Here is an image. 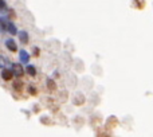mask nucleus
Listing matches in <instances>:
<instances>
[{
	"label": "nucleus",
	"mask_w": 153,
	"mask_h": 137,
	"mask_svg": "<svg viewBox=\"0 0 153 137\" xmlns=\"http://www.w3.org/2000/svg\"><path fill=\"white\" fill-rule=\"evenodd\" d=\"M12 73H13V75H16L18 78H20V77L24 74V70H23V67H22V65L20 63H13L12 65Z\"/></svg>",
	"instance_id": "1"
},
{
	"label": "nucleus",
	"mask_w": 153,
	"mask_h": 137,
	"mask_svg": "<svg viewBox=\"0 0 153 137\" xmlns=\"http://www.w3.org/2000/svg\"><path fill=\"white\" fill-rule=\"evenodd\" d=\"M13 77V73L11 68H4V70L1 71V78L4 79V81H11Z\"/></svg>",
	"instance_id": "2"
},
{
	"label": "nucleus",
	"mask_w": 153,
	"mask_h": 137,
	"mask_svg": "<svg viewBox=\"0 0 153 137\" xmlns=\"http://www.w3.org/2000/svg\"><path fill=\"white\" fill-rule=\"evenodd\" d=\"M19 57H20V62H22V63H28V61H30V54L27 53L26 50H22L20 53H19Z\"/></svg>",
	"instance_id": "3"
},
{
	"label": "nucleus",
	"mask_w": 153,
	"mask_h": 137,
	"mask_svg": "<svg viewBox=\"0 0 153 137\" xmlns=\"http://www.w3.org/2000/svg\"><path fill=\"white\" fill-rule=\"evenodd\" d=\"M5 46H7V48L10 51H16V43H15V40L13 39H7L5 40Z\"/></svg>",
	"instance_id": "4"
},
{
	"label": "nucleus",
	"mask_w": 153,
	"mask_h": 137,
	"mask_svg": "<svg viewBox=\"0 0 153 137\" xmlns=\"http://www.w3.org/2000/svg\"><path fill=\"white\" fill-rule=\"evenodd\" d=\"M19 39H20V42L23 45H27L28 43V34L26 31H20L19 32Z\"/></svg>",
	"instance_id": "5"
},
{
	"label": "nucleus",
	"mask_w": 153,
	"mask_h": 137,
	"mask_svg": "<svg viewBox=\"0 0 153 137\" xmlns=\"http://www.w3.org/2000/svg\"><path fill=\"white\" fill-rule=\"evenodd\" d=\"M5 30H8V32H10V34H12V35H15L16 32H18V30H16L15 24H13V23H10V22H7V26H5Z\"/></svg>",
	"instance_id": "6"
},
{
	"label": "nucleus",
	"mask_w": 153,
	"mask_h": 137,
	"mask_svg": "<svg viewBox=\"0 0 153 137\" xmlns=\"http://www.w3.org/2000/svg\"><path fill=\"white\" fill-rule=\"evenodd\" d=\"M74 103L75 105H82V103H85V97L82 94H76L74 98Z\"/></svg>",
	"instance_id": "7"
},
{
	"label": "nucleus",
	"mask_w": 153,
	"mask_h": 137,
	"mask_svg": "<svg viewBox=\"0 0 153 137\" xmlns=\"http://www.w3.org/2000/svg\"><path fill=\"white\" fill-rule=\"evenodd\" d=\"M27 74H30L31 77L36 75V68H35V66H31V65H28V66H27Z\"/></svg>",
	"instance_id": "8"
},
{
	"label": "nucleus",
	"mask_w": 153,
	"mask_h": 137,
	"mask_svg": "<svg viewBox=\"0 0 153 137\" xmlns=\"http://www.w3.org/2000/svg\"><path fill=\"white\" fill-rule=\"evenodd\" d=\"M47 86H48V89H50L51 92H55V90H56V85H55V82H54V79H48V81H47Z\"/></svg>",
	"instance_id": "9"
},
{
	"label": "nucleus",
	"mask_w": 153,
	"mask_h": 137,
	"mask_svg": "<svg viewBox=\"0 0 153 137\" xmlns=\"http://www.w3.org/2000/svg\"><path fill=\"white\" fill-rule=\"evenodd\" d=\"M7 65H8V59L5 58V57L0 55V68H4Z\"/></svg>",
	"instance_id": "10"
},
{
	"label": "nucleus",
	"mask_w": 153,
	"mask_h": 137,
	"mask_svg": "<svg viewBox=\"0 0 153 137\" xmlns=\"http://www.w3.org/2000/svg\"><path fill=\"white\" fill-rule=\"evenodd\" d=\"M22 87H23V83H22L20 81H18V82H15V83H13V89L18 90V92H20Z\"/></svg>",
	"instance_id": "11"
},
{
	"label": "nucleus",
	"mask_w": 153,
	"mask_h": 137,
	"mask_svg": "<svg viewBox=\"0 0 153 137\" xmlns=\"http://www.w3.org/2000/svg\"><path fill=\"white\" fill-rule=\"evenodd\" d=\"M7 10V4L4 0H0V11H5Z\"/></svg>",
	"instance_id": "12"
},
{
	"label": "nucleus",
	"mask_w": 153,
	"mask_h": 137,
	"mask_svg": "<svg viewBox=\"0 0 153 137\" xmlns=\"http://www.w3.org/2000/svg\"><path fill=\"white\" fill-rule=\"evenodd\" d=\"M28 90H30V94H32V95L36 94V89H35V87H32V86H31Z\"/></svg>",
	"instance_id": "13"
}]
</instances>
